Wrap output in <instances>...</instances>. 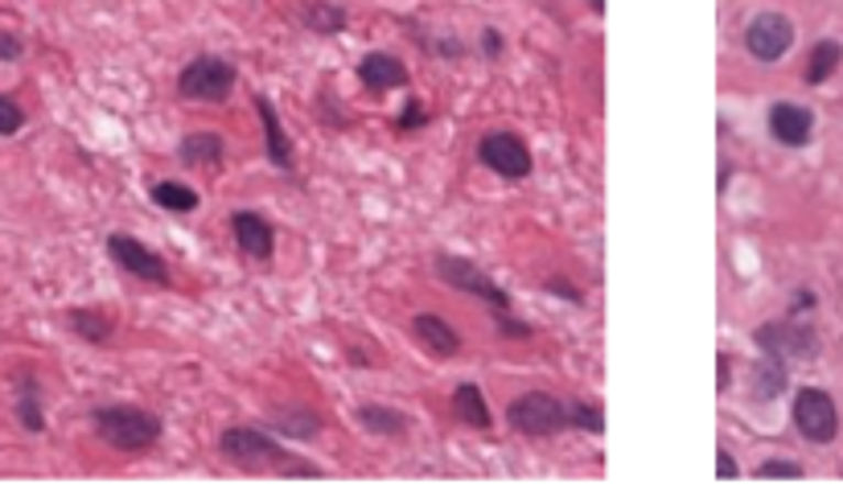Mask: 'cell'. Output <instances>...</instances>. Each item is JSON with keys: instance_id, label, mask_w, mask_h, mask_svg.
<instances>
[{"instance_id": "6da1fadb", "label": "cell", "mask_w": 843, "mask_h": 493, "mask_svg": "<svg viewBox=\"0 0 843 493\" xmlns=\"http://www.w3.org/2000/svg\"><path fill=\"white\" fill-rule=\"evenodd\" d=\"M219 452L222 461H231L234 469L243 473H281V478H321V469L313 464H293L297 457H288V448L281 445V436H272L267 428H255V424H234L219 436Z\"/></svg>"}, {"instance_id": "7a4b0ae2", "label": "cell", "mask_w": 843, "mask_h": 493, "mask_svg": "<svg viewBox=\"0 0 843 493\" xmlns=\"http://www.w3.org/2000/svg\"><path fill=\"white\" fill-rule=\"evenodd\" d=\"M91 428L103 445L116 448V452H128V457L149 452V448H156V440L165 436L161 416L144 412V407H132V403H108V407H95Z\"/></svg>"}, {"instance_id": "3957f363", "label": "cell", "mask_w": 843, "mask_h": 493, "mask_svg": "<svg viewBox=\"0 0 843 493\" xmlns=\"http://www.w3.org/2000/svg\"><path fill=\"white\" fill-rule=\"evenodd\" d=\"M239 83V66L222 54H198L182 66L177 75V95L186 103H227Z\"/></svg>"}, {"instance_id": "277c9868", "label": "cell", "mask_w": 843, "mask_h": 493, "mask_svg": "<svg viewBox=\"0 0 843 493\" xmlns=\"http://www.w3.org/2000/svg\"><path fill=\"white\" fill-rule=\"evenodd\" d=\"M506 424L523 436H560L568 431V399L551 395V391H527L506 407Z\"/></svg>"}, {"instance_id": "5b68a950", "label": "cell", "mask_w": 843, "mask_h": 493, "mask_svg": "<svg viewBox=\"0 0 843 493\" xmlns=\"http://www.w3.org/2000/svg\"><path fill=\"white\" fill-rule=\"evenodd\" d=\"M433 272H437L440 284H449L453 293L478 296V300H485V305L494 308V313H506V308H511V296H506V288H502V284H494V280L485 276V272L473 260H466V255H449V251H440L437 263H433Z\"/></svg>"}, {"instance_id": "8992f818", "label": "cell", "mask_w": 843, "mask_h": 493, "mask_svg": "<svg viewBox=\"0 0 843 493\" xmlns=\"http://www.w3.org/2000/svg\"><path fill=\"white\" fill-rule=\"evenodd\" d=\"M790 419H795L798 436L811 445H831L840 436V407L823 386H798Z\"/></svg>"}, {"instance_id": "52a82bcc", "label": "cell", "mask_w": 843, "mask_h": 493, "mask_svg": "<svg viewBox=\"0 0 843 493\" xmlns=\"http://www.w3.org/2000/svg\"><path fill=\"white\" fill-rule=\"evenodd\" d=\"M108 255H111V263H116L120 272H128L132 280L156 284V288H169L173 272H169V263H165V255L153 251V246H144L141 239H132V234H124V231L108 234Z\"/></svg>"}, {"instance_id": "ba28073f", "label": "cell", "mask_w": 843, "mask_h": 493, "mask_svg": "<svg viewBox=\"0 0 843 493\" xmlns=\"http://www.w3.org/2000/svg\"><path fill=\"white\" fill-rule=\"evenodd\" d=\"M753 341H757L762 354L778 358V362H811V358H819V333L802 321H766L753 333Z\"/></svg>"}, {"instance_id": "9c48e42d", "label": "cell", "mask_w": 843, "mask_h": 493, "mask_svg": "<svg viewBox=\"0 0 843 493\" xmlns=\"http://www.w3.org/2000/svg\"><path fill=\"white\" fill-rule=\"evenodd\" d=\"M478 161L490 173H499L502 182H523L535 169V156L527 149V140H518L515 132H485L478 140Z\"/></svg>"}, {"instance_id": "30bf717a", "label": "cell", "mask_w": 843, "mask_h": 493, "mask_svg": "<svg viewBox=\"0 0 843 493\" xmlns=\"http://www.w3.org/2000/svg\"><path fill=\"white\" fill-rule=\"evenodd\" d=\"M795 46V21L786 13H757L745 25V50L757 62H778Z\"/></svg>"}, {"instance_id": "8fae6325", "label": "cell", "mask_w": 843, "mask_h": 493, "mask_svg": "<svg viewBox=\"0 0 843 493\" xmlns=\"http://www.w3.org/2000/svg\"><path fill=\"white\" fill-rule=\"evenodd\" d=\"M231 234H234V246H239L248 260L267 263L276 255V227H272L260 210H234Z\"/></svg>"}, {"instance_id": "7c38bea8", "label": "cell", "mask_w": 843, "mask_h": 493, "mask_svg": "<svg viewBox=\"0 0 843 493\" xmlns=\"http://www.w3.org/2000/svg\"><path fill=\"white\" fill-rule=\"evenodd\" d=\"M272 436H284V440H300V445H309L317 440L321 431H326V419L321 412H313L305 403H281V407H272L267 412V424H264Z\"/></svg>"}, {"instance_id": "4fadbf2b", "label": "cell", "mask_w": 843, "mask_h": 493, "mask_svg": "<svg viewBox=\"0 0 843 493\" xmlns=\"http://www.w3.org/2000/svg\"><path fill=\"white\" fill-rule=\"evenodd\" d=\"M255 116L264 123V153H267V165L281 173H293L297 165V149H293V140L284 132L281 116H276V103L267 99V95H255Z\"/></svg>"}, {"instance_id": "5bb4252c", "label": "cell", "mask_w": 843, "mask_h": 493, "mask_svg": "<svg viewBox=\"0 0 843 493\" xmlns=\"http://www.w3.org/2000/svg\"><path fill=\"white\" fill-rule=\"evenodd\" d=\"M769 136L781 149H807L814 136V111L798 108V103H774L769 108Z\"/></svg>"}, {"instance_id": "9a60e30c", "label": "cell", "mask_w": 843, "mask_h": 493, "mask_svg": "<svg viewBox=\"0 0 843 493\" xmlns=\"http://www.w3.org/2000/svg\"><path fill=\"white\" fill-rule=\"evenodd\" d=\"M407 333H412V341H416L420 350H428L433 358L461 354V333H457L445 317H437V313H416L412 325H407Z\"/></svg>"}, {"instance_id": "2e32d148", "label": "cell", "mask_w": 843, "mask_h": 493, "mask_svg": "<svg viewBox=\"0 0 843 493\" xmlns=\"http://www.w3.org/2000/svg\"><path fill=\"white\" fill-rule=\"evenodd\" d=\"M359 83L366 91H399L407 87V66L399 54H387V50H371V54H362L359 62Z\"/></svg>"}, {"instance_id": "e0dca14e", "label": "cell", "mask_w": 843, "mask_h": 493, "mask_svg": "<svg viewBox=\"0 0 843 493\" xmlns=\"http://www.w3.org/2000/svg\"><path fill=\"white\" fill-rule=\"evenodd\" d=\"M177 161L186 169L219 173L222 161H227V144H222L219 132H189V136L177 140Z\"/></svg>"}, {"instance_id": "ac0fdd59", "label": "cell", "mask_w": 843, "mask_h": 493, "mask_svg": "<svg viewBox=\"0 0 843 493\" xmlns=\"http://www.w3.org/2000/svg\"><path fill=\"white\" fill-rule=\"evenodd\" d=\"M13 383H17V395H13L17 424L30 431V436H42V431H46V412H42V383L33 379L30 370H21Z\"/></svg>"}, {"instance_id": "d6986e66", "label": "cell", "mask_w": 843, "mask_h": 493, "mask_svg": "<svg viewBox=\"0 0 843 493\" xmlns=\"http://www.w3.org/2000/svg\"><path fill=\"white\" fill-rule=\"evenodd\" d=\"M449 412H453V419L461 428H473V431L494 428V416H490V407H485V391L478 383H457L453 399H449Z\"/></svg>"}, {"instance_id": "ffe728a7", "label": "cell", "mask_w": 843, "mask_h": 493, "mask_svg": "<svg viewBox=\"0 0 843 493\" xmlns=\"http://www.w3.org/2000/svg\"><path fill=\"white\" fill-rule=\"evenodd\" d=\"M786 383H790V374H786V362H778V358L762 354L749 366V395L757 403H774L786 391Z\"/></svg>"}, {"instance_id": "44dd1931", "label": "cell", "mask_w": 843, "mask_h": 493, "mask_svg": "<svg viewBox=\"0 0 843 493\" xmlns=\"http://www.w3.org/2000/svg\"><path fill=\"white\" fill-rule=\"evenodd\" d=\"M66 329L75 338L91 341V346H108L111 333H116V321L99 308H66Z\"/></svg>"}, {"instance_id": "7402d4cb", "label": "cell", "mask_w": 843, "mask_h": 493, "mask_svg": "<svg viewBox=\"0 0 843 493\" xmlns=\"http://www.w3.org/2000/svg\"><path fill=\"white\" fill-rule=\"evenodd\" d=\"M362 431H371V436H391V440H399L407 431V416L404 412H395L387 403H362L359 412H354Z\"/></svg>"}, {"instance_id": "603a6c76", "label": "cell", "mask_w": 843, "mask_h": 493, "mask_svg": "<svg viewBox=\"0 0 843 493\" xmlns=\"http://www.w3.org/2000/svg\"><path fill=\"white\" fill-rule=\"evenodd\" d=\"M149 198H153V206L169 210V215H194L202 206V194L182 182H153L149 185Z\"/></svg>"}, {"instance_id": "cb8c5ba5", "label": "cell", "mask_w": 843, "mask_h": 493, "mask_svg": "<svg viewBox=\"0 0 843 493\" xmlns=\"http://www.w3.org/2000/svg\"><path fill=\"white\" fill-rule=\"evenodd\" d=\"M300 21H305V30L317 33V37H338V33H346V25H350V13H346L338 0H313Z\"/></svg>"}, {"instance_id": "d4e9b609", "label": "cell", "mask_w": 843, "mask_h": 493, "mask_svg": "<svg viewBox=\"0 0 843 493\" xmlns=\"http://www.w3.org/2000/svg\"><path fill=\"white\" fill-rule=\"evenodd\" d=\"M840 62H843V46L835 42V37H823V42H814L802 78H807L811 87H819V83H828V78L835 75V66H840Z\"/></svg>"}, {"instance_id": "484cf974", "label": "cell", "mask_w": 843, "mask_h": 493, "mask_svg": "<svg viewBox=\"0 0 843 493\" xmlns=\"http://www.w3.org/2000/svg\"><path fill=\"white\" fill-rule=\"evenodd\" d=\"M568 424L589 436H605V407L601 403H568Z\"/></svg>"}, {"instance_id": "4316f807", "label": "cell", "mask_w": 843, "mask_h": 493, "mask_svg": "<svg viewBox=\"0 0 843 493\" xmlns=\"http://www.w3.org/2000/svg\"><path fill=\"white\" fill-rule=\"evenodd\" d=\"M428 123H433V111L424 108L420 99H407L404 111H399V120H395V132L407 136V132H420V128H428Z\"/></svg>"}, {"instance_id": "83f0119b", "label": "cell", "mask_w": 843, "mask_h": 493, "mask_svg": "<svg viewBox=\"0 0 843 493\" xmlns=\"http://www.w3.org/2000/svg\"><path fill=\"white\" fill-rule=\"evenodd\" d=\"M21 128H25V108L9 95H0V136H17Z\"/></svg>"}, {"instance_id": "f1b7e54d", "label": "cell", "mask_w": 843, "mask_h": 493, "mask_svg": "<svg viewBox=\"0 0 843 493\" xmlns=\"http://www.w3.org/2000/svg\"><path fill=\"white\" fill-rule=\"evenodd\" d=\"M757 478H762V481H769V478L798 481V478H802V464H795V461H766V464H757Z\"/></svg>"}, {"instance_id": "f546056e", "label": "cell", "mask_w": 843, "mask_h": 493, "mask_svg": "<svg viewBox=\"0 0 843 493\" xmlns=\"http://www.w3.org/2000/svg\"><path fill=\"white\" fill-rule=\"evenodd\" d=\"M333 103H338V99H333L329 91H326V95H317V116H321V120H326L329 128H346L350 120H346V116H342L338 108H333Z\"/></svg>"}, {"instance_id": "4dcf8cb0", "label": "cell", "mask_w": 843, "mask_h": 493, "mask_svg": "<svg viewBox=\"0 0 843 493\" xmlns=\"http://www.w3.org/2000/svg\"><path fill=\"white\" fill-rule=\"evenodd\" d=\"M544 288H547V293H560L563 300H568V305H584V293H580V288H572V284H568L563 276L544 280Z\"/></svg>"}, {"instance_id": "1f68e13d", "label": "cell", "mask_w": 843, "mask_h": 493, "mask_svg": "<svg viewBox=\"0 0 843 493\" xmlns=\"http://www.w3.org/2000/svg\"><path fill=\"white\" fill-rule=\"evenodd\" d=\"M499 333L502 338H518V341H527V338H535V329L527 321H511L506 313H499Z\"/></svg>"}, {"instance_id": "d6a6232c", "label": "cell", "mask_w": 843, "mask_h": 493, "mask_svg": "<svg viewBox=\"0 0 843 493\" xmlns=\"http://www.w3.org/2000/svg\"><path fill=\"white\" fill-rule=\"evenodd\" d=\"M25 54V42L13 30H0V62H17Z\"/></svg>"}, {"instance_id": "836d02e7", "label": "cell", "mask_w": 843, "mask_h": 493, "mask_svg": "<svg viewBox=\"0 0 843 493\" xmlns=\"http://www.w3.org/2000/svg\"><path fill=\"white\" fill-rule=\"evenodd\" d=\"M433 50L445 54V58H461V54H466V42H461L457 33H440L437 42H433Z\"/></svg>"}, {"instance_id": "e575fe53", "label": "cell", "mask_w": 843, "mask_h": 493, "mask_svg": "<svg viewBox=\"0 0 843 493\" xmlns=\"http://www.w3.org/2000/svg\"><path fill=\"white\" fill-rule=\"evenodd\" d=\"M502 50H506V42H502V30L485 25V30H482V54H485V58H502Z\"/></svg>"}, {"instance_id": "d590c367", "label": "cell", "mask_w": 843, "mask_h": 493, "mask_svg": "<svg viewBox=\"0 0 843 493\" xmlns=\"http://www.w3.org/2000/svg\"><path fill=\"white\" fill-rule=\"evenodd\" d=\"M741 469H736V461H733V452L729 448H716V478L720 481H733Z\"/></svg>"}, {"instance_id": "8d00e7d4", "label": "cell", "mask_w": 843, "mask_h": 493, "mask_svg": "<svg viewBox=\"0 0 843 493\" xmlns=\"http://www.w3.org/2000/svg\"><path fill=\"white\" fill-rule=\"evenodd\" d=\"M819 305V296L811 293V288H802V293H795V300H790V313H807V308Z\"/></svg>"}, {"instance_id": "74e56055", "label": "cell", "mask_w": 843, "mask_h": 493, "mask_svg": "<svg viewBox=\"0 0 843 493\" xmlns=\"http://www.w3.org/2000/svg\"><path fill=\"white\" fill-rule=\"evenodd\" d=\"M729 366H733V358L720 354L716 358V391H729Z\"/></svg>"}, {"instance_id": "f35d334b", "label": "cell", "mask_w": 843, "mask_h": 493, "mask_svg": "<svg viewBox=\"0 0 843 493\" xmlns=\"http://www.w3.org/2000/svg\"><path fill=\"white\" fill-rule=\"evenodd\" d=\"M729 189V161H720V194Z\"/></svg>"}, {"instance_id": "ab89813d", "label": "cell", "mask_w": 843, "mask_h": 493, "mask_svg": "<svg viewBox=\"0 0 843 493\" xmlns=\"http://www.w3.org/2000/svg\"><path fill=\"white\" fill-rule=\"evenodd\" d=\"M589 9H593V13L601 17V13H605V0H589Z\"/></svg>"}]
</instances>
